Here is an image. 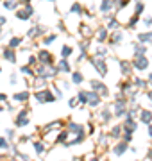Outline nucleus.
<instances>
[{
    "label": "nucleus",
    "mask_w": 152,
    "mask_h": 161,
    "mask_svg": "<svg viewBox=\"0 0 152 161\" xmlns=\"http://www.w3.org/2000/svg\"><path fill=\"white\" fill-rule=\"evenodd\" d=\"M138 41H140V43H152V32L138 34Z\"/></svg>",
    "instance_id": "17"
},
{
    "label": "nucleus",
    "mask_w": 152,
    "mask_h": 161,
    "mask_svg": "<svg viewBox=\"0 0 152 161\" xmlns=\"http://www.w3.org/2000/svg\"><path fill=\"white\" fill-rule=\"evenodd\" d=\"M66 138H68V133H61V134L57 136V140H56V142H57V143H61V142H66Z\"/></svg>",
    "instance_id": "41"
},
{
    "label": "nucleus",
    "mask_w": 152,
    "mask_h": 161,
    "mask_svg": "<svg viewBox=\"0 0 152 161\" xmlns=\"http://www.w3.org/2000/svg\"><path fill=\"white\" fill-rule=\"evenodd\" d=\"M0 34H2V25H0Z\"/></svg>",
    "instance_id": "56"
},
{
    "label": "nucleus",
    "mask_w": 152,
    "mask_h": 161,
    "mask_svg": "<svg viewBox=\"0 0 152 161\" xmlns=\"http://www.w3.org/2000/svg\"><path fill=\"white\" fill-rule=\"evenodd\" d=\"M14 124H16V127H25V125L29 124V113H27V109H22V111L18 113Z\"/></svg>",
    "instance_id": "8"
},
{
    "label": "nucleus",
    "mask_w": 152,
    "mask_h": 161,
    "mask_svg": "<svg viewBox=\"0 0 152 161\" xmlns=\"http://www.w3.org/2000/svg\"><path fill=\"white\" fill-rule=\"evenodd\" d=\"M5 134H7V138H9V140H13V138H14V131H11V129H9Z\"/></svg>",
    "instance_id": "48"
},
{
    "label": "nucleus",
    "mask_w": 152,
    "mask_h": 161,
    "mask_svg": "<svg viewBox=\"0 0 152 161\" xmlns=\"http://www.w3.org/2000/svg\"><path fill=\"white\" fill-rule=\"evenodd\" d=\"M5 22H7V20H5V16H2V14H0V25H4Z\"/></svg>",
    "instance_id": "50"
},
{
    "label": "nucleus",
    "mask_w": 152,
    "mask_h": 161,
    "mask_svg": "<svg viewBox=\"0 0 152 161\" xmlns=\"http://www.w3.org/2000/svg\"><path fill=\"white\" fill-rule=\"evenodd\" d=\"M0 72H2V68H0Z\"/></svg>",
    "instance_id": "58"
},
{
    "label": "nucleus",
    "mask_w": 152,
    "mask_h": 161,
    "mask_svg": "<svg viewBox=\"0 0 152 161\" xmlns=\"http://www.w3.org/2000/svg\"><path fill=\"white\" fill-rule=\"evenodd\" d=\"M13 100H18V102H25V100H29V91L14 93V95H13Z\"/></svg>",
    "instance_id": "13"
},
{
    "label": "nucleus",
    "mask_w": 152,
    "mask_h": 161,
    "mask_svg": "<svg viewBox=\"0 0 152 161\" xmlns=\"http://www.w3.org/2000/svg\"><path fill=\"white\" fill-rule=\"evenodd\" d=\"M125 151H127V142H124V143H118V145L113 149V152H115L116 156H122Z\"/></svg>",
    "instance_id": "15"
},
{
    "label": "nucleus",
    "mask_w": 152,
    "mask_h": 161,
    "mask_svg": "<svg viewBox=\"0 0 152 161\" xmlns=\"http://www.w3.org/2000/svg\"><path fill=\"white\" fill-rule=\"evenodd\" d=\"M138 20H140V16H138V14H134V16H133V18L129 20V23H127V27H129V29H133V27H134V25L138 23Z\"/></svg>",
    "instance_id": "32"
},
{
    "label": "nucleus",
    "mask_w": 152,
    "mask_h": 161,
    "mask_svg": "<svg viewBox=\"0 0 152 161\" xmlns=\"http://www.w3.org/2000/svg\"><path fill=\"white\" fill-rule=\"evenodd\" d=\"M36 61H38V57H34V56H30V57H29V63H27V65H29V66H34V65H38Z\"/></svg>",
    "instance_id": "44"
},
{
    "label": "nucleus",
    "mask_w": 152,
    "mask_h": 161,
    "mask_svg": "<svg viewBox=\"0 0 152 161\" xmlns=\"http://www.w3.org/2000/svg\"><path fill=\"white\" fill-rule=\"evenodd\" d=\"M23 5H25V7H23V9H25V11H27V14H29V16H32V14H34V7H32V5H30V4H23Z\"/></svg>",
    "instance_id": "40"
},
{
    "label": "nucleus",
    "mask_w": 152,
    "mask_h": 161,
    "mask_svg": "<svg viewBox=\"0 0 152 161\" xmlns=\"http://www.w3.org/2000/svg\"><path fill=\"white\" fill-rule=\"evenodd\" d=\"M0 149H7V140L0 138Z\"/></svg>",
    "instance_id": "47"
},
{
    "label": "nucleus",
    "mask_w": 152,
    "mask_h": 161,
    "mask_svg": "<svg viewBox=\"0 0 152 161\" xmlns=\"http://www.w3.org/2000/svg\"><path fill=\"white\" fill-rule=\"evenodd\" d=\"M111 9H113V0H102L100 11H102V13H109Z\"/></svg>",
    "instance_id": "16"
},
{
    "label": "nucleus",
    "mask_w": 152,
    "mask_h": 161,
    "mask_svg": "<svg viewBox=\"0 0 152 161\" xmlns=\"http://www.w3.org/2000/svg\"><path fill=\"white\" fill-rule=\"evenodd\" d=\"M20 43H22V38H11V39H9V47H11V48H16Z\"/></svg>",
    "instance_id": "31"
},
{
    "label": "nucleus",
    "mask_w": 152,
    "mask_h": 161,
    "mask_svg": "<svg viewBox=\"0 0 152 161\" xmlns=\"http://www.w3.org/2000/svg\"><path fill=\"white\" fill-rule=\"evenodd\" d=\"M70 13H82V7H81V4H73L72 7H70Z\"/></svg>",
    "instance_id": "36"
},
{
    "label": "nucleus",
    "mask_w": 152,
    "mask_h": 161,
    "mask_svg": "<svg viewBox=\"0 0 152 161\" xmlns=\"http://www.w3.org/2000/svg\"><path fill=\"white\" fill-rule=\"evenodd\" d=\"M120 68H122L124 75H131V72H133V65L129 61H120Z\"/></svg>",
    "instance_id": "12"
},
{
    "label": "nucleus",
    "mask_w": 152,
    "mask_h": 161,
    "mask_svg": "<svg viewBox=\"0 0 152 161\" xmlns=\"http://www.w3.org/2000/svg\"><path fill=\"white\" fill-rule=\"evenodd\" d=\"M50 2H54V0H50Z\"/></svg>",
    "instance_id": "59"
},
{
    "label": "nucleus",
    "mask_w": 152,
    "mask_h": 161,
    "mask_svg": "<svg viewBox=\"0 0 152 161\" xmlns=\"http://www.w3.org/2000/svg\"><path fill=\"white\" fill-rule=\"evenodd\" d=\"M18 2H20V4H29L30 0H18Z\"/></svg>",
    "instance_id": "53"
},
{
    "label": "nucleus",
    "mask_w": 152,
    "mask_h": 161,
    "mask_svg": "<svg viewBox=\"0 0 152 161\" xmlns=\"http://www.w3.org/2000/svg\"><path fill=\"white\" fill-rule=\"evenodd\" d=\"M147 82H149V84H151V86H152V73H151V75H149V81H147Z\"/></svg>",
    "instance_id": "54"
},
{
    "label": "nucleus",
    "mask_w": 152,
    "mask_h": 161,
    "mask_svg": "<svg viewBox=\"0 0 152 161\" xmlns=\"http://www.w3.org/2000/svg\"><path fill=\"white\" fill-rule=\"evenodd\" d=\"M57 73H59V70H57V68H54V66L41 65V66L38 68V75H39L41 79H52V77H56Z\"/></svg>",
    "instance_id": "1"
},
{
    "label": "nucleus",
    "mask_w": 152,
    "mask_h": 161,
    "mask_svg": "<svg viewBox=\"0 0 152 161\" xmlns=\"http://www.w3.org/2000/svg\"><path fill=\"white\" fill-rule=\"evenodd\" d=\"M56 39H57V34H50V36H47V38L43 39V43H45V45H50V43L56 41Z\"/></svg>",
    "instance_id": "33"
},
{
    "label": "nucleus",
    "mask_w": 152,
    "mask_h": 161,
    "mask_svg": "<svg viewBox=\"0 0 152 161\" xmlns=\"http://www.w3.org/2000/svg\"><path fill=\"white\" fill-rule=\"evenodd\" d=\"M104 56H106V50H104V48H100V50L97 48V52H95V57H104Z\"/></svg>",
    "instance_id": "43"
},
{
    "label": "nucleus",
    "mask_w": 152,
    "mask_h": 161,
    "mask_svg": "<svg viewBox=\"0 0 152 161\" xmlns=\"http://www.w3.org/2000/svg\"><path fill=\"white\" fill-rule=\"evenodd\" d=\"M72 52H73V48H72V47H68V45H65V47L61 48V56H63V57L72 56Z\"/></svg>",
    "instance_id": "27"
},
{
    "label": "nucleus",
    "mask_w": 152,
    "mask_h": 161,
    "mask_svg": "<svg viewBox=\"0 0 152 161\" xmlns=\"http://www.w3.org/2000/svg\"><path fill=\"white\" fill-rule=\"evenodd\" d=\"M97 38H99V41L102 43V41H106L108 39V30L104 29V27H100L99 29V32H97Z\"/></svg>",
    "instance_id": "20"
},
{
    "label": "nucleus",
    "mask_w": 152,
    "mask_h": 161,
    "mask_svg": "<svg viewBox=\"0 0 152 161\" xmlns=\"http://www.w3.org/2000/svg\"><path fill=\"white\" fill-rule=\"evenodd\" d=\"M131 65H133V68H136V70H142V72H143V70H147V68H149V59H147L145 56H136V57H134V61H133Z\"/></svg>",
    "instance_id": "4"
},
{
    "label": "nucleus",
    "mask_w": 152,
    "mask_h": 161,
    "mask_svg": "<svg viewBox=\"0 0 152 161\" xmlns=\"http://www.w3.org/2000/svg\"><path fill=\"white\" fill-rule=\"evenodd\" d=\"M131 140H133V133H131V131H125V134H124V142L129 143Z\"/></svg>",
    "instance_id": "42"
},
{
    "label": "nucleus",
    "mask_w": 152,
    "mask_h": 161,
    "mask_svg": "<svg viewBox=\"0 0 152 161\" xmlns=\"http://www.w3.org/2000/svg\"><path fill=\"white\" fill-rule=\"evenodd\" d=\"M43 32H45V29H41V27H32V29L27 32V36H29V38H36V36H41Z\"/></svg>",
    "instance_id": "14"
},
{
    "label": "nucleus",
    "mask_w": 152,
    "mask_h": 161,
    "mask_svg": "<svg viewBox=\"0 0 152 161\" xmlns=\"http://www.w3.org/2000/svg\"><path fill=\"white\" fill-rule=\"evenodd\" d=\"M122 41V34L120 32H113V36H111V43L113 45H118Z\"/></svg>",
    "instance_id": "28"
},
{
    "label": "nucleus",
    "mask_w": 152,
    "mask_h": 161,
    "mask_svg": "<svg viewBox=\"0 0 152 161\" xmlns=\"http://www.w3.org/2000/svg\"><path fill=\"white\" fill-rule=\"evenodd\" d=\"M34 97H36V100L41 102V104H48V102H54V100H56V95H54L52 91H48V90H38Z\"/></svg>",
    "instance_id": "2"
},
{
    "label": "nucleus",
    "mask_w": 152,
    "mask_h": 161,
    "mask_svg": "<svg viewBox=\"0 0 152 161\" xmlns=\"http://www.w3.org/2000/svg\"><path fill=\"white\" fill-rule=\"evenodd\" d=\"M57 70H59V72H66V73H70L72 66H70V63H68V59H66V57H63V59L57 63Z\"/></svg>",
    "instance_id": "10"
},
{
    "label": "nucleus",
    "mask_w": 152,
    "mask_h": 161,
    "mask_svg": "<svg viewBox=\"0 0 152 161\" xmlns=\"http://www.w3.org/2000/svg\"><path fill=\"white\" fill-rule=\"evenodd\" d=\"M147 54V47L143 45H134V56H145Z\"/></svg>",
    "instance_id": "21"
},
{
    "label": "nucleus",
    "mask_w": 152,
    "mask_h": 161,
    "mask_svg": "<svg viewBox=\"0 0 152 161\" xmlns=\"http://www.w3.org/2000/svg\"><path fill=\"white\" fill-rule=\"evenodd\" d=\"M143 11H145V4H143L142 0H138V4H136V7H134V14H138V16H140Z\"/></svg>",
    "instance_id": "24"
},
{
    "label": "nucleus",
    "mask_w": 152,
    "mask_h": 161,
    "mask_svg": "<svg viewBox=\"0 0 152 161\" xmlns=\"http://www.w3.org/2000/svg\"><path fill=\"white\" fill-rule=\"evenodd\" d=\"M68 129H70V131H73V133H77V134H79V133H84V127H82V125H79V124H70V125H68Z\"/></svg>",
    "instance_id": "25"
},
{
    "label": "nucleus",
    "mask_w": 152,
    "mask_h": 161,
    "mask_svg": "<svg viewBox=\"0 0 152 161\" xmlns=\"http://www.w3.org/2000/svg\"><path fill=\"white\" fill-rule=\"evenodd\" d=\"M140 120L143 122V124H152V113L149 111V109H142L140 111Z\"/></svg>",
    "instance_id": "11"
},
{
    "label": "nucleus",
    "mask_w": 152,
    "mask_h": 161,
    "mask_svg": "<svg viewBox=\"0 0 152 161\" xmlns=\"http://www.w3.org/2000/svg\"><path fill=\"white\" fill-rule=\"evenodd\" d=\"M134 129H136V122H134L133 118H127V116H125V131L134 133Z\"/></svg>",
    "instance_id": "18"
},
{
    "label": "nucleus",
    "mask_w": 152,
    "mask_h": 161,
    "mask_svg": "<svg viewBox=\"0 0 152 161\" xmlns=\"http://www.w3.org/2000/svg\"><path fill=\"white\" fill-rule=\"evenodd\" d=\"M16 5H18V2H16V0H7V2L4 4V7H5V9H9V11H14V9H16Z\"/></svg>",
    "instance_id": "26"
},
{
    "label": "nucleus",
    "mask_w": 152,
    "mask_h": 161,
    "mask_svg": "<svg viewBox=\"0 0 152 161\" xmlns=\"http://www.w3.org/2000/svg\"><path fill=\"white\" fill-rule=\"evenodd\" d=\"M38 59H39V63H41V65H47V66H52V63H54L52 54H50L48 50H39Z\"/></svg>",
    "instance_id": "5"
},
{
    "label": "nucleus",
    "mask_w": 152,
    "mask_h": 161,
    "mask_svg": "<svg viewBox=\"0 0 152 161\" xmlns=\"http://www.w3.org/2000/svg\"><path fill=\"white\" fill-rule=\"evenodd\" d=\"M82 81H84V77H82L81 72H73V73H72V82H73V84H81Z\"/></svg>",
    "instance_id": "19"
},
{
    "label": "nucleus",
    "mask_w": 152,
    "mask_h": 161,
    "mask_svg": "<svg viewBox=\"0 0 152 161\" xmlns=\"http://www.w3.org/2000/svg\"><path fill=\"white\" fill-rule=\"evenodd\" d=\"M91 63H93L95 70L100 73V77H106V73H108V65L104 63V59H102V57H93Z\"/></svg>",
    "instance_id": "3"
},
{
    "label": "nucleus",
    "mask_w": 152,
    "mask_h": 161,
    "mask_svg": "<svg viewBox=\"0 0 152 161\" xmlns=\"http://www.w3.org/2000/svg\"><path fill=\"white\" fill-rule=\"evenodd\" d=\"M134 84L138 86V88H147V81H142V79H134Z\"/></svg>",
    "instance_id": "39"
},
{
    "label": "nucleus",
    "mask_w": 152,
    "mask_h": 161,
    "mask_svg": "<svg viewBox=\"0 0 152 161\" xmlns=\"http://www.w3.org/2000/svg\"><path fill=\"white\" fill-rule=\"evenodd\" d=\"M34 149H36V152H38V154H43V152H45V145H43V143H39V142H36V143H34Z\"/></svg>",
    "instance_id": "35"
},
{
    "label": "nucleus",
    "mask_w": 152,
    "mask_h": 161,
    "mask_svg": "<svg viewBox=\"0 0 152 161\" xmlns=\"http://www.w3.org/2000/svg\"><path fill=\"white\" fill-rule=\"evenodd\" d=\"M125 5H129V0H113V7H116L118 11L124 9Z\"/></svg>",
    "instance_id": "22"
},
{
    "label": "nucleus",
    "mask_w": 152,
    "mask_h": 161,
    "mask_svg": "<svg viewBox=\"0 0 152 161\" xmlns=\"http://www.w3.org/2000/svg\"><path fill=\"white\" fill-rule=\"evenodd\" d=\"M86 97H88V106H91V108L100 106V95L97 91H86Z\"/></svg>",
    "instance_id": "7"
},
{
    "label": "nucleus",
    "mask_w": 152,
    "mask_h": 161,
    "mask_svg": "<svg viewBox=\"0 0 152 161\" xmlns=\"http://www.w3.org/2000/svg\"><path fill=\"white\" fill-rule=\"evenodd\" d=\"M16 18L22 20V22H27V20H29V14H27L25 9H20V11H16Z\"/></svg>",
    "instance_id": "23"
},
{
    "label": "nucleus",
    "mask_w": 152,
    "mask_h": 161,
    "mask_svg": "<svg viewBox=\"0 0 152 161\" xmlns=\"http://www.w3.org/2000/svg\"><path fill=\"white\" fill-rule=\"evenodd\" d=\"M56 97H57V99H63V91H61V90H56Z\"/></svg>",
    "instance_id": "49"
},
{
    "label": "nucleus",
    "mask_w": 152,
    "mask_h": 161,
    "mask_svg": "<svg viewBox=\"0 0 152 161\" xmlns=\"http://www.w3.org/2000/svg\"><path fill=\"white\" fill-rule=\"evenodd\" d=\"M77 100L81 104H88V97H86V91H79L77 93Z\"/></svg>",
    "instance_id": "29"
},
{
    "label": "nucleus",
    "mask_w": 152,
    "mask_h": 161,
    "mask_svg": "<svg viewBox=\"0 0 152 161\" xmlns=\"http://www.w3.org/2000/svg\"><path fill=\"white\" fill-rule=\"evenodd\" d=\"M5 99H7V97H5L4 93H0V100H5Z\"/></svg>",
    "instance_id": "52"
},
{
    "label": "nucleus",
    "mask_w": 152,
    "mask_h": 161,
    "mask_svg": "<svg viewBox=\"0 0 152 161\" xmlns=\"http://www.w3.org/2000/svg\"><path fill=\"white\" fill-rule=\"evenodd\" d=\"M20 70H22V73H27V75H30V77H34V75H36V73L30 70V66H29V65H27V66H22Z\"/></svg>",
    "instance_id": "34"
},
{
    "label": "nucleus",
    "mask_w": 152,
    "mask_h": 161,
    "mask_svg": "<svg viewBox=\"0 0 152 161\" xmlns=\"http://www.w3.org/2000/svg\"><path fill=\"white\" fill-rule=\"evenodd\" d=\"M90 84H91L93 91L100 93L102 97H108V95H109V90H108V86H106V84H102V82H99V81H91Z\"/></svg>",
    "instance_id": "6"
},
{
    "label": "nucleus",
    "mask_w": 152,
    "mask_h": 161,
    "mask_svg": "<svg viewBox=\"0 0 152 161\" xmlns=\"http://www.w3.org/2000/svg\"><path fill=\"white\" fill-rule=\"evenodd\" d=\"M77 102H79V100H77V97H75V99H70V100H68V106H70V108H75V104H77Z\"/></svg>",
    "instance_id": "46"
},
{
    "label": "nucleus",
    "mask_w": 152,
    "mask_h": 161,
    "mask_svg": "<svg viewBox=\"0 0 152 161\" xmlns=\"http://www.w3.org/2000/svg\"><path fill=\"white\" fill-rule=\"evenodd\" d=\"M149 99H152V91H149Z\"/></svg>",
    "instance_id": "55"
},
{
    "label": "nucleus",
    "mask_w": 152,
    "mask_h": 161,
    "mask_svg": "<svg viewBox=\"0 0 152 161\" xmlns=\"http://www.w3.org/2000/svg\"><path fill=\"white\" fill-rule=\"evenodd\" d=\"M143 23H145L147 27H151L152 25V16H145V18H143Z\"/></svg>",
    "instance_id": "45"
},
{
    "label": "nucleus",
    "mask_w": 152,
    "mask_h": 161,
    "mask_svg": "<svg viewBox=\"0 0 152 161\" xmlns=\"http://www.w3.org/2000/svg\"><path fill=\"white\" fill-rule=\"evenodd\" d=\"M2 109H4V108H2V106H0V111H2Z\"/></svg>",
    "instance_id": "57"
},
{
    "label": "nucleus",
    "mask_w": 152,
    "mask_h": 161,
    "mask_svg": "<svg viewBox=\"0 0 152 161\" xmlns=\"http://www.w3.org/2000/svg\"><path fill=\"white\" fill-rule=\"evenodd\" d=\"M120 133H122V127H120V125H115V127L111 129V134H109V136H111V138H118Z\"/></svg>",
    "instance_id": "30"
},
{
    "label": "nucleus",
    "mask_w": 152,
    "mask_h": 161,
    "mask_svg": "<svg viewBox=\"0 0 152 161\" xmlns=\"http://www.w3.org/2000/svg\"><path fill=\"white\" fill-rule=\"evenodd\" d=\"M149 136L152 138V124H149Z\"/></svg>",
    "instance_id": "51"
},
{
    "label": "nucleus",
    "mask_w": 152,
    "mask_h": 161,
    "mask_svg": "<svg viewBox=\"0 0 152 161\" xmlns=\"http://www.w3.org/2000/svg\"><path fill=\"white\" fill-rule=\"evenodd\" d=\"M118 25H120V23H118L115 18H111V20H109V23H108V29H118Z\"/></svg>",
    "instance_id": "38"
},
{
    "label": "nucleus",
    "mask_w": 152,
    "mask_h": 161,
    "mask_svg": "<svg viewBox=\"0 0 152 161\" xmlns=\"http://www.w3.org/2000/svg\"><path fill=\"white\" fill-rule=\"evenodd\" d=\"M4 57H5L9 63H13V65H14V63H16V54H14V48H11V47H9V48H4Z\"/></svg>",
    "instance_id": "9"
},
{
    "label": "nucleus",
    "mask_w": 152,
    "mask_h": 161,
    "mask_svg": "<svg viewBox=\"0 0 152 161\" xmlns=\"http://www.w3.org/2000/svg\"><path fill=\"white\" fill-rule=\"evenodd\" d=\"M102 118H104V122H108V120L111 118V113H109V108H104V109H102Z\"/></svg>",
    "instance_id": "37"
}]
</instances>
